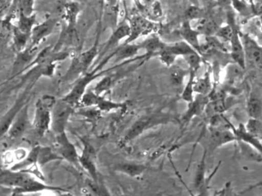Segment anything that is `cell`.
Returning <instances> with one entry per match:
<instances>
[{"instance_id":"31","label":"cell","mask_w":262,"mask_h":196,"mask_svg":"<svg viewBox=\"0 0 262 196\" xmlns=\"http://www.w3.org/2000/svg\"><path fill=\"white\" fill-rule=\"evenodd\" d=\"M195 75L196 72L193 71H189V80H188L186 85L183 89L182 92L181 99L184 100L186 103H190L194 100V84H195Z\"/></svg>"},{"instance_id":"14","label":"cell","mask_w":262,"mask_h":196,"mask_svg":"<svg viewBox=\"0 0 262 196\" xmlns=\"http://www.w3.org/2000/svg\"><path fill=\"white\" fill-rule=\"evenodd\" d=\"M230 55L231 59L232 62L235 63L242 69H246V61L245 58L244 49H243V43H242L241 38H240V31L238 30L235 23L233 26V32H232V38L230 41Z\"/></svg>"},{"instance_id":"12","label":"cell","mask_w":262,"mask_h":196,"mask_svg":"<svg viewBox=\"0 0 262 196\" xmlns=\"http://www.w3.org/2000/svg\"><path fill=\"white\" fill-rule=\"evenodd\" d=\"M81 34L77 26L67 25L63 29L59 39L52 49L54 52H60L64 50L63 48H78L81 45Z\"/></svg>"},{"instance_id":"30","label":"cell","mask_w":262,"mask_h":196,"mask_svg":"<svg viewBox=\"0 0 262 196\" xmlns=\"http://www.w3.org/2000/svg\"><path fill=\"white\" fill-rule=\"evenodd\" d=\"M166 49L168 52L175 55L177 58L178 56L183 57L184 55L195 51L193 48L191 47L184 41H177L172 44H166Z\"/></svg>"},{"instance_id":"10","label":"cell","mask_w":262,"mask_h":196,"mask_svg":"<svg viewBox=\"0 0 262 196\" xmlns=\"http://www.w3.org/2000/svg\"><path fill=\"white\" fill-rule=\"evenodd\" d=\"M58 20L55 18H49L41 23H38L32 29L30 35V45L28 46V50L33 52L43 41L49 35L53 33Z\"/></svg>"},{"instance_id":"38","label":"cell","mask_w":262,"mask_h":196,"mask_svg":"<svg viewBox=\"0 0 262 196\" xmlns=\"http://www.w3.org/2000/svg\"><path fill=\"white\" fill-rule=\"evenodd\" d=\"M220 165H221V163H219L217 165L215 169H214L213 172L209 176V177L206 178V182H205L203 186L197 191L196 194H192L191 196H210V183L212 181V178H213L214 176L216 174L217 171L220 169Z\"/></svg>"},{"instance_id":"25","label":"cell","mask_w":262,"mask_h":196,"mask_svg":"<svg viewBox=\"0 0 262 196\" xmlns=\"http://www.w3.org/2000/svg\"><path fill=\"white\" fill-rule=\"evenodd\" d=\"M38 24L36 19V14H32V15H27L23 13L21 11H18V23L16 27L21 32L31 34L32 29Z\"/></svg>"},{"instance_id":"8","label":"cell","mask_w":262,"mask_h":196,"mask_svg":"<svg viewBox=\"0 0 262 196\" xmlns=\"http://www.w3.org/2000/svg\"><path fill=\"white\" fill-rule=\"evenodd\" d=\"M232 125L230 127H212L209 129V135L208 138V147L206 148L208 152L213 153L219 148L229 144V143L237 142L236 136L234 134L232 129Z\"/></svg>"},{"instance_id":"15","label":"cell","mask_w":262,"mask_h":196,"mask_svg":"<svg viewBox=\"0 0 262 196\" xmlns=\"http://www.w3.org/2000/svg\"><path fill=\"white\" fill-rule=\"evenodd\" d=\"M130 33V26L128 24L121 25V26H118L116 29H114L113 33L112 34L110 38L104 45L102 50L98 54V59H101L107 52H110L112 49H115L121 40L125 38H128Z\"/></svg>"},{"instance_id":"29","label":"cell","mask_w":262,"mask_h":196,"mask_svg":"<svg viewBox=\"0 0 262 196\" xmlns=\"http://www.w3.org/2000/svg\"><path fill=\"white\" fill-rule=\"evenodd\" d=\"M169 79L171 83L175 88H180L183 85V81L188 73L187 71L183 69V68L174 64L173 66L169 68Z\"/></svg>"},{"instance_id":"43","label":"cell","mask_w":262,"mask_h":196,"mask_svg":"<svg viewBox=\"0 0 262 196\" xmlns=\"http://www.w3.org/2000/svg\"><path fill=\"white\" fill-rule=\"evenodd\" d=\"M142 1V6H143V7H149V6H150L152 4V3H155L157 0H141Z\"/></svg>"},{"instance_id":"19","label":"cell","mask_w":262,"mask_h":196,"mask_svg":"<svg viewBox=\"0 0 262 196\" xmlns=\"http://www.w3.org/2000/svg\"><path fill=\"white\" fill-rule=\"evenodd\" d=\"M232 130L236 136L238 140L244 142L247 144L250 145L252 148L255 149L262 157V142L261 140L254 137L252 134H249L245 127V124L240 123L237 127L232 126Z\"/></svg>"},{"instance_id":"13","label":"cell","mask_w":262,"mask_h":196,"mask_svg":"<svg viewBox=\"0 0 262 196\" xmlns=\"http://www.w3.org/2000/svg\"><path fill=\"white\" fill-rule=\"evenodd\" d=\"M58 150L62 159L72 163L75 166H80L79 155L77 152L75 145L69 140L66 132L57 135Z\"/></svg>"},{"instance_id":"41","label":"cell","mask_w":262,"mask_h":196,"mask_svg":"<svg viewBox=\"0 0 262 196\" xmlns=\"http://www.w3.org/2000/svg\"><path fill=\"white\" fill-rule=\"evenodd\" d=\"M158 57L160 61H162V63L168 68L173 66L176 59H177V57L171 54L170 52H168L166 49V47L159 54Z\"/></svg>"},{"instance_id":"22","label":"cell","mask_w":262,"mask_h":196,"mask_svg":"<svg viewBox=\"0 0 262 196\" xmlns=\"http://www.w3.org/2000/svg\"><path fill=\"white\" fill-rule=\"evenodd\" d=\"M212 80H211V71L207 70L202 78L195 80L194 84V92L197 95H209L212 92Z\"/></svg>"},{"instance_id":"5","label":"cell","mask_w":262,"mask_h":196,"mask_svg":"<svg viewBox=\"0 0 262 196\" xmlns=\"http://www.w3.org/2000/svg\"><path fill=\"white\" fill-rule=\"evenodd\" d=\"M130 33L125 43H133L140 37L156 33L160 29L158 23L149 20L143 15H133L129 18Z\"/></svg>"},{"instance_id":"35","label":"cell","mask_w":262,"mask_h":196,"mask_svg":"<svg viewBox=\"0 0 262 196\" xmlns=\"http://www.w3.org/2000/svg\"><path fill=\"white\" fill-rule=\"evenodd\" d=\"M115 80H116L115 76L112 75H106L97 84L95 88H94L93 92L98 95H101L104 92H108L113 86Z\"/></svg>"},{"instance_id":"4","label":"cell","mask_w":262,"mask_h":196,"mask_svg":"<svg viewBox=\"0 0 262 196\" xmlns=\"http://www.w3.org/2000/svg\"><path fill=\"white\" fill-rule=\"evenodd\" d=\"M98 54H99V51H98V46L95 45L89 50L75 55L72 58L69 70L64 75V81L75 79L77 77L83 75L88 72L89 68L93 64L94 61L98 58Z\"/></svg>"},{"instance_id":"34","label":"cell","mask_w":262,"mask_h":196,"mask_svg":"<svg viewBox=\"0 0 262 196\" xmlns=\"http://www.w3.org/2000/svg\"><path fill=\"white\" fill-rule=\"evenodd\" d=\"M186 64L189 66V71L193 72H198L199 69L201 68L202 62H203V58L201 54L199 53L196 51L187 54L183 56Z\"/></svg>"},{"instance_id":"40","label":"cell","mask_w":262,"mask_h":196,"mask_svg":"<svg viewBox=\"0 0 262 196\" xmlns=\"http://www.w3.org/2000/svg\"><path fill=\"white\" fill-rule=\"evenodd\" d=\"M204 17L203 9L195 6H191L186 11V20L190 21L191 20L201 19Z\"/></svg>"},{"instance_id":"21","label":"cell","mask_w":262,"mask_h":196,"mask_svg":"<svg viewBox=\"0 0 262 196\" xmlns=\"http://www.w3.org/2000/svg\"><path fill=\"white\" fill-rule=\"evenodd\" d=\"M140 45H141L142 49L146 51L145 56L146 58H149L155 55L158 56L159 54L166 47V43L162 41L160 37L157 35H150Z\"/></svg>"},{"instance_id":"23","label":"cell","mask_w":262,"mask_h":196,"mask_svg":"<svg viewBox=\"0 0 262 196\" xmlns=\"http://www.w3.org/2000/svg\"><path fill=\"white\" fill-rule=\"evenodd\" d=\"M29 117H28V108L25 107L20 113L16 120L14 122L13 125L9 131V135L12 137H18L23 134L25 129L27 127Z\"/></svg>"},{"instance_id":"44","label":"cell","mask_w":262,"mask_h":196,"mask_svg":"<svg viewBox=\"0 0 262 196\" xmlns=\"http://www.w3.org/2000/svg\"><path fill=\"white\" fill-rule=\"evenodd\" d=\"M84 196H92V195H91V194H86V195H84Z\"/></svg>"},{"instance_id":"6","label":"cell","mask_w":262,"mask_h":196,"mask_svg":"<svg viewBox=\"0 0 262 196\" xmlns=\"http://www.w3.org/2000/svg\"><path fill=\"white\" fill-rule=\"evenodd\" d=\"M92 106H96L101 112H111V111L122 109L124 107V103L112 101L101 95H97L93 91H89L83 95L78 103V107H92Z\"/></svg>"},{"instance_id":"33","label":"cell","mask_w":262,"mask_h":196,"mask_svg":"<svg viewBox=\"0 0 262 196\" xmlns=\"http://www.w3.org/2000/svg\"><path fill=\"white\" fill-rule=\"evenodd\" d=\"M238 146L240 147L241 150V154L244 156L245 158L247 160H252V161L258 162V163H261L262 157L254 148H252L250 145L241 141V140H237Z\"/></svg>"},{"instance_id":"24","label":"cell","mask_w":262,"mask_h":196,"mask_svg":"<svg viewBox=\"0 0 262 196\" xmlns=\"http://www.w3.org/2000/svg\"><path fill=\"white\" fill-rule=\"evenodd\" d=\"M145 165L133 163H122L115 166V170L131 177H138L146 170Z\"/></svg>"},{"instance_id":"36","label":"cell","mask_w":262,"mask_h":196,"mask_svg":"<svg viewBox=\"0 0 262 196\" xmlns=\"http://www.w3.org/2000/svg\"><path fill=\"white\" fill-rule=\"evenodd\" d=\"M245 127L249 134L262 140V120L249 118Z\"/></svg>"},{"instance_id":"18","label":"cell","mask_w":262,"mask_h":196,"mask_svg":"<svg viewBox=\"0 0 262 196\" xmlns=\"http://www.w3.org/2000/svg\"><path fill=\"white\" fill-rule=\"evenodd\" d=\"M93 154L92 148L89 144L84 145L82 154L79 156V163L80 166L89 172L93 181L97 183L98 181V172H97Z\"/></svg>"},{"instance_id":"7","label":"cell","mask_w":262,"mask_h":196,"mask_svg":"<svg viewBox=\"0 0 262 196\" xmlns=\"http://www.w3.org/2000/svg\"><path fill=\"white\" fill-rule=\"evenodd\" d=\"M240 38L244 49L246 62L262 71V46L249 34L240 31Z\"/></svg>"},{"instance_id":"17","label":"cell","mask_w":262,"mask_h":196,"mask_svg":"<svg viewBox=\"0 0 262 196\" xmlns=\"http://www.w3.org/2000/svg\"><path fill=\"white\" fill-rule=\"evenodd\" d=\"M140 49H142L141 45L135 43H125L114 51L113 57L115 63L124 62L130 61L136 55H137Z\"/></svg>"},{"instance_id":"20","label":"cell","mask_w":262,"mask_h":196,"mask_svg":"<svg viewBox=\"0 0 262 196\" xmlns=\"http://www.w3.org/2000/svg\"><path fill=\"white\" fill-rule=\"evenodd\" d=\"M246 111L251 119L262 120V96L256 92L249 94L246 103Z\"/></svg>"},{"instance_id":"42","label":"cell","mask_w":262,"mask_h":196,"mask_svg":"<svg viewBox=\"0 0 262 196\" xmlns=\"http://www.w3.org/2000/svg\"><path fill=\"white\" fill-rule=\"evenodd\" d=\"M146 12L148 15L154 18H160L163 15V9H162L161 3L159 0L152 3L149 7H146Z\"/></svg>"},{"instance_id":"26","label":"cell","mask_w":262,"mask_h":196,"mask_svg":"<svg viewBox=\"0 0 262 196\" xmlns=\"http://www.w3.org/2000/svg\"><path fill=\"white\" fill-rule=\"evenodd\" d=\"M81 7L78 3H67L64 7V18L69 26H76Z\"/></svg>"},{"instance_id":"11","label":"cell","mask_w":262,"mask_h":196,"mask_svg":"<svg viewBox=\"0 0 262 196\" xmlns=\"http://www.w3.org/2000/svg\"><path fill=\"white\" fill-rule=\"evenodd\" d=\"M209 101V95H198L192 102L188 103L187 110L180 119L182 126L186 127L194 117L201 116L206 111Z\"/></svg>"},{"instance_id":"27","label":"cell","mask_w":262,"mask_h":196,"mask_svg":"<svg viewBox=\"0 0 262 196\" xmlns=\"http://www.w3.org/2000/svg\"><path fill=\"white\" fill-rule=\"evenodd\" d=\"M13 42L15 49L18 52H24L28 47V43L30 41L31 34L21 32L16 26H14L13 30Z\"/></svg>"},{"instance_id":"9","label":"cell","mask_w":262,"mask_h":196,"mask_svg":"<svg viewBox=\"0 0 262 196\" xmlns=\"http://www.w3.org/2000/svg\"><path fill=\"white\" fill-rule=\"evenodd\" d=\"M75 107L61 99L55 103L52 111V126L53 130L58 134L66 132V125L73 114Z\"/></svg>"},{"instance_id":"39","label":"cell","mask_w":262,"mask_h":196,"mask_svg":"<svg viewBox=\"0 0 262 196\" xmlns=\"http://www.w3.org/2000/svg\"><path fill=\"white\" fill-rule=\"evenodd\" d=\"M18 6V11H21L27 15H32L34 12L35 0H15Z\"/></svg>"},{"instance_id":"1","label":"cell","mask_w":262,"mask_h":196,"mask_svg":"<svg viewBox=\"0 0 262 196\" xmlns=\"http://www.w3.org/2000/svg\"><path fill=\"white\" fill-rule=\"evenodd\" d=\"M112 58V55L111 54L109 56L106 57L104 60L101 61L98 64L95 69L90 72H86L85 74L81 76L78 81L75 82L72 87V90L69 92V93L66 95V97L62 98L64 101L70 104L73 107H77L78 106L80 100L82 98L83 95L87 92V89L89 85L92 84V81H95L97 78L99 77L102 76L104 74L107 73L110 71L113 70L114 68L112 69H107L105 71H101L102 68L110 61Z\"/></svg>"},{"instance_id":"16","label":"cell","mask_w":262,"mask_h":196,"mask_svg":"<svg viewBox=\"0 0 262 196\" xmlns=\"http://www.w3.org/2000/svg\"><path fill=\"white\" fill-rule=\"evenodd\" d=\"M179 32H180V36L183 39V41H186L199 53H202V45L200 42V35L201 34L197 29L192 27L190 21L185 20L182 23Z\"/></svg>"},{"instance_id":"28","label":"cell","mask_w":262,"mask_h":196,"mask_svg":"<svg viewBox=\"0 0 262 196\" xmlns=\"http://www.w3.org/2000/svg\"><path fill=\"white\" fill-rule=\"evenodd\" d=\"M220 26H217L215 19L210 17H203L200 19V24L197 27V30L200 33L206 35V37L215 35Z\"/></svg>"},{"instance_id":"32","label":"cell","mask_w":262,"mask_h":196,"mask_svg":"<svg viewBox=\"0 0 262 196\" xmlns=\"http://www.w3.org/2000/svg\"><path fill=\"white\" fill-rule=\"evenodd\" d=\"M206 155H207V150L205 149L201 162L198 165V169H197L195 180H194V188H195L196 192L203 186L205 182H206V176H205V171H206Z\"/></svg>"},{"instance_id":"2","label":"cell","mask_w":262,"mask_h":196,"mask_svg":"<svg viewBox=\"0 0 262 196\" xmlns=\"http://www.w3.org/2000/svg\"><path fill=\"white\" fill-rule=\"evenodd\" d=\"M174 121H176V119L172 116L165 113H152L142 116L133 123L125 137L121 140V143L127 144L149 129Z\"/></svg>"},{"instance_id":"37","label":"cell","mask_w":262,"mask_h":196,"mask_svg":"<svg viewBox=\"0 0 262 196\" xmlns=\"http://www.w3.org/2000/svg\"><path fill=\"white\" fill-rule=\"evenodd\" d=\"M61 157L52 152L49 147L40 148L38 153V162L40 165H44L55 160H61Z\"/></svg>"},{"instance_id":"3","label":"cell","mask_w":262,"mask_h":196,"mask_svg":"<svg viewBox=\"0 0 262 196\" xmlns=\"http://www.w3.org/2000/svg\"><path fill=\"white\" fill-rule=\"evenodd\" d=\"M56 101L55 97L45 95L36 103L34 127L40 135H44L52 125V111Z\"/></svg>"}]
</instances>
